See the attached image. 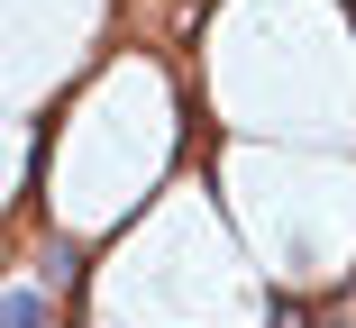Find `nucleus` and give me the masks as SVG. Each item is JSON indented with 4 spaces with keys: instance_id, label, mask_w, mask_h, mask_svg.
Listing matches in <instances>:
<instances>
[{
    "instance_id": "1",
    "label": "nucleus",
    "mask_w": 356,
    "mask_h": 328,
    "mask_svg": "<svg viewBox=\"0 0 356 328\" xmlns=\"http://www.w3.org/2000/svg\"><path fill=\"white\" fill-rule=\"evenodd\" d=\"M0 319H10V328H55V319H46V292H28V283H10Z\"/></svg>"
},
{
    "instance_id": "2",
    "label": "nucleus",
    "mask_w": 356,
    "mask_h": 328,
    "mask_svg": "<svg viewBox=\"0 0 356 328\" xmlns=\"http://www.w3.org/2000/svg\"><path fill=\"white\" fill-rule=\"evenodd\" d=\"M265 328H311V310H302V301H274V319H265Z\"/></svg>"
}]
</instances>
